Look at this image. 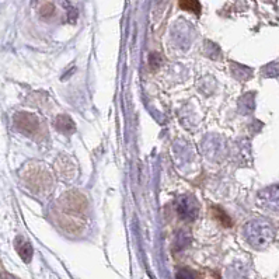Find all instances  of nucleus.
Instances as JSON below:
<instances>
[{"mask_svg":"<svg viewBox=\"0 0 279 279\" xmlns=\"http://www.w3.org/2000/svg\"><path fill=\"white\" fill-rule=\"evenodd\" d=\"M23 180L27 184V187L31 191H34L36 194L46 192L48 189L52 188V178L49 175V173L41 167V166H28L27 169L23 173Z\"/></svg>","mask_w":279,"mask_h":279,"instance_id":"2","label":"nucleus"},{"mask_svg":"<svg viewBox=\"0 0 279 279\" xmlns=\"http://www.w3.org/2000/svg\"><path fill=\"white\" fill-rule=\"evenodd\" d=\"M54 6L52 4H45L44 7H42V10H41V14L44 16V17H49L52 13H54Z\"/></svg>","mask_w":279,"mask_h":279,"instance_id":"11","label":"nucleus"},{"mask_svg":"<svg viewBox=\"0 0 279 279\" xmlns=\"http://www.w3.org/2000/svg\"><path fill=\"white\" fill-rule=\"evenodd\" d=\"M14 124L21 132H24L27 135L35 134L38 128H39L38 118L33 114H30V112H17L14 115Z\"/></svg>","mask_w":279,"mask_h":279,"instance_id":"5","label":"nucleus"},{"mask_svg":"<svg viewBox=\"0 0 279 279\" xmlns=\"http://www.w3.org/2000/svg\"><path fill=\"white\" fill-rule=\"evenodd\" d=\"M14 247H16L18 255L21 257L23 261H31V258H33V255H34V250H33V245H31V243H30L28 240H26V239L21 237V236H18L17 239H16V242H14Z\"/></svg>","mask_w":279,"mask_h":279,"instance_id":"6","label":"nucleus"},{"mask_svg":"<svg viewBox=\"0 0 279 279\" xmlns=\"http://www.w3.org/2000/svg\"><path fill=\"white\" fill-rule=\"evenodd\" d=\"M244 237L255 248H264L274 239V229L264 219H255L244 226Z\"/></svg>","mask_w":279,"mask_h":279,"instance_id":"1","label":"nucleus"},{"mask_svg":"<svg viewBox=\"0 0 279 279\" xmlns=\"http://www.w3.org/2000/svg\"><path fill=\"white\" fill-rule=\"evenodd\" d=\"M55 128H56L59 132L66 134V135L72 134L73 131L76 129V126L73 124L72 118L68 117V115H59V117L56 118V119H55Z\"/></svg>","mask_w":279,"mask_h":279,"instance_id":"7","label":"nucleus"},{"mask_svg":"<svg viewBox=\"0 0 279 279\" xmlns=\"http://www.w3.org/2000/svg\"><path fill=\"white\" fill-rule=\"evenodd\" d=\"M198 202L194 197H180L177 199V212L178 216L184 220H194L198 215Z\"/></svg>","mask_w":279,"mask_h":279,"instance_id":"3","label":"nucleus"},{"mask_svg":"<svg viewBox=\"0 0 279 279\" xmlns=\"http://www.w3.org/2000/svg\"><path fill=\"white\" fill-rule=\"evenodd\" d=\"M180 7L184 10L192 11L195 14L201 13V4L198 0H180Z\"/></svg>","mask_w":279,"mask_h":279,"instance_id":"8","label":"nucleus"},{"mask_svg":"<svg viewBox=\"0 0 279 279\" xmlns=\"http://www.w3.org/2000/svg\"><path fill=\"white\" fill-rule=\"evenodd\" d=\"M178 279H195L194 272L189 270H181L178 272Z\"/></svg>","mask_w":279,"mask_h":279,"instance_id":"10","label":"nucleus"},{"mask_svg":"<svg viewBox=\"0 0 279 279\" xmlns=\"http://www.w3.org/2000/svg\"><path fill=\"white\" fill-rule=\"evenodd\" d=\"M215 213H216V219H219L220 222H222V225L223 226H230L232 225V222H230V217L226 215L225 212L222 210V209H219V208H215V210H213Z\"/></svg>","mask_w":279,"mask_h":279,"instance_id":"9","label":"nucleus"},{"mask_svg":"<svg viewBox=\"0 0 279 279\" xmlns=\"http://www.w3.org/2000/svg\"><path fill=\"white\" fill-rule=\"evenodd\" d=\"M0 279H20V278H17V277L13 275V274L6 272V271H1V272H0Z\"/></svg>","mask_w":279,"mask_h":279,"instance_id":"12","label":"nucleus"},{"mask_svg":"<svg viewBox=\"0 0 279 279\" xmlns=\"http://www.w3.org/2000/svg\"><path fill=\"white\" fill-rule=\"evenodd\" d=\"M258 204L262 208L279 212V185H271L258 194Z\"/></svg>","mask_w":279,"mask_h":279,"instance_id":"4","label":"nucleus"}]
</instances>
